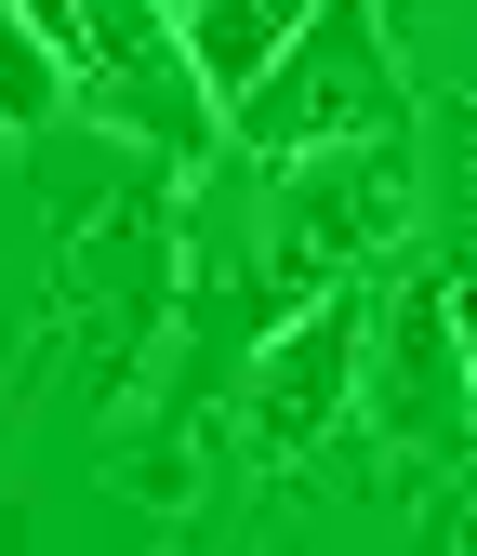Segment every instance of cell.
Returning <instances> with one entry per match:
<instances>
[{"instance_id": "1", "label": "cell", "mask_w": 477, "mask_h": 556, "mask_svg": "<svg viewBox=\"0 0 477 556\" xmlns=\"http://www.w3.org/2000/svg\"><path fill=\"white\" fill-rule=\"evenodd\" d=\"M265 278L279 305L346 292L359 265H385L425 213V173H412V132H372V147H318V160H265Z\"/></svg>"}, {"instance_id": "2", "label": "cell", "mask_w": 477, "mask_h": 556, "mask_svg": "<svg viewBox=\"0 0 477 556\" xmlns=\"http://www.w3.org/2000/svg\"><path fill=\"white\" fill-rule=\"evenodd\" d=\"M226 132L252 160H318V147H372V132H412V80H398V40L372 0H318V27L265 66L226 106Z\"/></svg>"}, {"instance_id": "3", "label": "cell", "mask_w": 477, "mask_h": 556, "mask_svg": "<svg viewBox=\"0 0 477 556\" xmlns=\"http://www.w3.org/2000/svg\"><path fill=\"white\" fill-rule=\"evenodd\" d=\"M372 425L398 464H464L477 451V331L451 305V265H398V292L372 318Z\"/></svg>"}, {"instance_id": "4", "label": "cell", "mask_w": 477, "mask_h": 556, "mask_svg": "<svg viewBox=\"0 0 477 556\" xmlns=\"http://www.w3.org/2000/svg\"><path fill=\"white\" fill-rule=\"evenodd\" d=\"M66 66H80V106H106V132H133L147 160H173V173L213 160V119L226 106H213V80H199L173 0H80Z\"/></svg>"}, {"instance_id": "5", "label": "cell", "mask_w": 477, "mask_h": 556, "mask_svg": "<svg viewBox=\"0 0 477 556\" xmlns=\"http://www.w3.org/2000/svg\"><path fill=\"white\" fill-rule=\"evenodd\" d=\"M372 292L346 278V292H318V305H292L279 331H265V358L239 371V425H252V451L265 464H305L331 425H346V397L372 384Z\"/></svg>"}, {"instance_id": "6", "label": "cell", "mask_w": 477, "mask_h": 556, "mask_svg": "<svg viewBox=\"0 0 477 556\" xmlns=\"http://www.w3.org/2000/svg\"><path fill=\"white\" fill-rule=\"evenodd\" d=\"M173 14H186V53H199V80H213V106H239L265 66L318 27V0H173Z\"/></svg>"}, {"instance_id": "7", "label": "cell", "mask_w": 477, "mask_h": 556, "mask_svg": "<svg viewBox=\"0 0 477 556\" xmlns=\"http://www.w3.org/2000/svg\"><path fill=\"white\" fill-rule=\"evenodd\" d=\"M53 119H80V66H66V40H40L27 14H0V132L40 147Z\"/></svg>"}, {"instance_id": "8", "label": "cell", "mask_w": 477, "mask_h": 556, "mask_svg": "<svg viewBox=\"0 0 477 556\" xmlns=\"http://www.w3.org/2000/svg\"><path fill=\"white\" fill-rule=\"evenodd\" d=\"M14 14H27L40 40H80V0H14Z\"/></svg>"}, {"instance_id": "9", "label": "cell", "mask_w": 477, "mask_h": 556, "mask_svg": "<svg viewBox=\"0 0 477 556\" xmlns=\"http://www.w3.org/2000/svg\"><path fill=\"white\" fill-rule=\"evenodd\" d=\"M438 556H477V504H464V517H451V543H438Z\"/></svg>"}, {"instance_id": "10", "label": "cell", "mask_w": 477, "mask_h": 556, "mask_svg": "<svg viewBox=\"0 0 477 556\" xmlns=\"http://www.w3.org/2000/svg\"><path fill=\"white\" fill-rule=\"evenodd\" d=\"M0 14H14V0H0Z\"/></svg>"}]
</instances>
